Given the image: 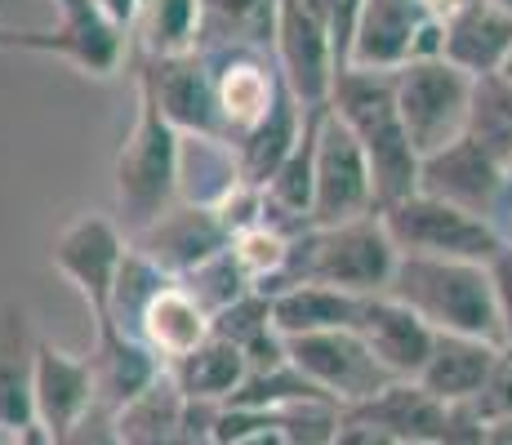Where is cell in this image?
Masks as SVG:
<instances>
[{"label":"cell","mask_w":512,"mask_h":445,"mask_svg":"<svg viewBox=\"0 0 512 445\" xmlns=\"http://www.w3.org/2000/svg\"><path fill=\"white\" fill-rule=\"evenodd\" d=\"M504 241L512 245V210H508V223H504Z\"/></svg>","instance_id":"cell-49"},{"label":"cell","mask_w":512,"mask_h":445,"mask_svg":"<svg viewBox=\"0 0 512 445\" xmlns=\"http://www.w3.org/2000/svg\"><path fill=\"white\" fill-rule=\"evenodd\" d=\"M139 89L152 94L161 116L183 138H228L205 49L179 58H139Z\"/></svg>","instance_id":"cell-12"},{"label":"cell","mask_w":512,"mask_h":445,"mask_svg":"<svg viewBox=\"0 0 512 445\" xmlns=\"http://www.w3.org/2000/svg\"><path fill=\"white\" fill-rule=\"evenodd\" d=\"M116 428H121L125 445H192V437H187V397L174 388L170 370L139 401L116 410Z\"/></svg>","instance_id":"cell-28"},{"label":"cell","mask_w":512,"mask_h":445,"mask_svg":"<svg viewBox=\"0 0 512 445\" xmlns=\"http://www.w3.org/2000/svg\"><path fill=\"white\" fill-rule=\"evenodd\" d=\"M32 405L36 428L49 432V441L67 437L76 423L98 405L94 370L85 356H72L54 343H36V374H32Z\"/></svg>","instance_id":"cell-16"},{"label":"cell","mask_w":512,"mask_h":445,"mask_svg":"<svg viewBox=\"0 0 512 445\" xmlns=\"http://www.w3.org/2000/svg\"><path fill=\"white\" fill-rule=\"evenodd\" d=\"M312 227H339L379 214L370 161L352 130L326 107H317V152H312Z\"/></svg>","instance_id":"cell-7"},{"label":"cell","mask_w":512,"mask_h":445,"mask_svg":"<svg viewBox=\"0 0 512 445\" xmlns=\"http://www.w3.org/2000/svg\"><path fill=\"white\" fill-rule=\"evenodd\" d=\"M499 76H504V81H512V49H508V63H504V72H499Z\"/></svg>","instance_id":"cell-48"},{"label":"cell","mask_w":512,"mask_h":445,"mask_svg":"<svg viewBox=\"0 0 512 445\" xmlns=\"http://www.w3.org/2000/svg\"><path fill=\"white\" fill-rule=\"evenodd\" d=\"M130 32L103 14L94 0H54V27L32 32L27 54H54L94 81H112L125 63Z\"/></svg>","instance_id":"cell-13"},{"label":"cell","mask_w":512,"mask_h":445,"mask_svg":"<svg viewBox=\"0 0 512 445\" xmlns=\"http://www.w3.org/2000/svg\"><path fill=\"white\" fill-rule=\"evenodd\" d=\"M214 72V94H219V116L228 143L241 134H250L263 116L272 112V103L281 98L285 76L277 67V54L254 45H201Z\"/></svg>","instance_id":"cell-14"},{"label":"cell","mask_w":512,"mask_h":445,"mask_svg":"<svg viewBox=\"0 0 512 445\" xmlns=\"http://www.w3.org/2000/svg\"><path fill=\"white\" fill-rule=\"evenodd\" d=\"M392 85H397L401 121H406V134L415 143L419 161L446 152L468 134L477 81L464 76L459 67H450L446 58L406 63L401 72H392Z\"/></svg>","instance_id":"cell-5"},{"label":"cell","mask_w":512,"mask_h":445,"mask_svg":"<svg viewBox=\"0 0 512 445\" xmlns=\"http://www.w3.org/2000/svg\"><path fill=\"white\" fill-rule=\"evenodd\" d=\"M397 259L401 254L379 214L339 227H308L294 236L290 263L268 294H281L290 285H330L352 299H374V294H388Z\"/></svg>","instance_id":"cell-2"},{"label":"cell","mask_w":512,"mask_h":445,"mask_svg":"<svg viewBox=\"0 0 512 445\" xmlns=\"http://www.w3.org/2000/svg\"><path fill=\"white\" fill-rule=\"evenodd\" d=\"M27 432V428H23ZM23 432L18 428H5V423H0V445H23Z\"/></svg>","instance_id":"cell-46"},{"label":"cell","mask_w":512,"mask_h":445,"mask_svg":"<svg viewBox=\"0 0 512 445\" xmlns=\"http://www.w3.org/2000/svg\"><path fill=\"white\" fill-rule=\"evenodd\" d=\"M85 361L94 370L98 405H107V410H125L165 374L161 356L147 348L139 334H125L112 321H94V348L85 352Z\"/></svg>","instance_id":"cell-18"},{"label":"cell","mask_w":512,"mask_h":445,"mask_svg":"<svg viewBox=\"0 0 512 445\" xmlns=\"http://www.w3.org/2000/svg\"><path fill=\"white\" fill-rule=\"evenodd\" d=\"M330 112L348 125L352 138L361 143V152H366L379 210L419 192L423 161L406 134V121H401L392 72H357V67L339 72L330 89Z\"/></svg>","instance_id":"cell-1"},{"label":"cell","mask_w":512,"mask_h":445,"mask_svg":"<svg viewBox=\"0 0 512 445\" xmlns=\"http://www.w3.org/2000/svg\"><path fill=\"white\" fill-rule=\"evenodd\" d=\"M352 330L366 339L374 361H379L392 379H410V383L423 374V365H428V356H432V343H437V330L423 325L419 316L401 299H392V294L361 299V312H357Z\"/></svg>","instance_id":"cell-17"},{"label":"cell","mask_w":512,"mask_h":445,"mask_svg":"<svg viewBox=\"0 0 512 445\" xmlns=\"http://www.w3.org/2000/svg\"><path fill=\"white\" fill-rule=\"evenodd\" d=\"M54 445H125L121 441V428H116V410L107 405H94L81 423H76L67 437H58Z\"/></svg>","instance_id":"cell-37"},{"label":"cell","mask_w":512,"mask_h":445,"mask_svg":"<svg viewBox=\"0 0 512 445\" xmlns=\"http://www.w3.org/2000/svg\"><path fill=\"white\" fill-rule=\"evenodd\" d=\"M308 112L312 107H303L299 98H294V89L285 85L281 98L272 103V112L263 116L250 134L236 138L232 152H236V170H241L245 187H259L263 192V187L272 183V174L290 161V152L303 143V134H308Z\"/></svg>","instance_id":"cell-19"},{"label":"cell","mask_w":512,"mask_h":445,"mask_svg":"<svg viewBox=\"0 0 512 445\" xmlns=\"http://www.w3.org/2000/svg\"><path fill=\"white\" fill-rule=\"evenodd\" d=\"M290 245H294V236L277 232L272 223H254V227H245V232L232 236L228 250H232L236 267L245 272V281H250L259 294H268L272 285L281 281L285 263H290Z\"/></svg>","instance_id":"cell-32"},{"label":"cell","mask_w":512,"mask_h":445,"mask_svg":"<svg viewBox=\"0 0 512 445\" xmlns=\"http://www.w3.org/2000/svg\"><path fill=\"white\" fill-rule=\"evenodd\" d=\"M486 5H495L499 14H508V18H512V0H486Z\"/></svg>","instance_id":"cell-47"},{"label":"cell","mask_w":512,"mask_h":445,"mask_svg":"<svg viewBox=\"0 0 512 445\" xmlns=\"http://www.w3.org/2000/svg\"><path fill=\"white\" fill-rule=\"evenodd\" d=\"M446 27L428 14L423 0H366L348 49L357 72H401L419 58H441ZM343 67V72H348Z\"/></svg>","instance_id":"cell-8"},{"label":"cell","mask_w":512,"mask_h":445,"mask_svg":"<svg viewBox=\"0 0 512 445\" xmlns=\"http://www.w3.org/2000/svg\"><path fill=\"white\" fill-rule=\"evenodd\" d=\"M388 294L406 303L437 334H464V339H486L504 348V330H499V308H495L486 263L401 254Z\"/></svg>","instance_id":"cell-3"},{"label":"cell","mask_w":512,"mask_h":445,"mask_svg":"<svg viewBox=\"0 0 512 445\" xmlns=\"http://www.w3.org/2000/svg\"><path fill=\"white\" fill-rule=\"evenodd\" d=\"M36 334L23 303H0V423L5 428H32V374H36Z\"/></svg>","instance_id":"cell-21"},{"label":"cell","mask_w":512,"mask_h":445,"mask_svg":"<svg viewBox=\"0 0 512 445\" xmlns=\"http://www.w3.org/2000/svg\"><path fill=\"white\" fill-rule=\"evenodd\" d=\"M165 285H174V276H165L152 259H143V254L130 245V254H125V263H121V276H116L112 308H107L103 321L121 325L125 334H139L143 312L152 308V299L165 290Z\"/></svg>","instance_id":"cell-31"},{"label":"cell","mask_w":512,"mask_h":445,"mask_svg":"<svg viewBox=\"0 0 512 445\" xmlns=\"http://www.w3.org/2000/svg\"><path fill=\"white\" fill-rule=\"evenodd\" d=\"M245 374H250V365H245L241 348H232L219 334H210L192 356L170 365L174 388H179L187 401H201V405H228L236 392H241Z\"/></svg>","instance_id":"cell-26"},{"label":"cell","mask_w":512,"mask_h":445,"mask_svg":"<svg viewBox=\"0 0 512 445\" xmlns=\"http://www.w3.org/2000/svg\"><path fill=\"white\" fill-rule=\"evenodd\" d=\"M179 147L183 134L161 116L152 94L139 89V116H134L112 165L116 223L130 241L179 205Z\"/></svg>","instance_id":"cell-4"},{"label":"cell","mask_w":512,"mask_h":445,"mask_svg":"<svg viewBox=\"0 0 512 445\" xmlns=\"http://www.w3.org/2000/svg\"><path fill=\"white\" fill-rule=\"evenodd\" d=\"M334 445H397V441L383 437V432L370 428V423L348 419V414H343V428H339V437H334Z\"/></svg>","instance_id":"cell-40"},{"label":"cell","mask_w":512,"mask_h":445,"mask_svg":"<svg viewBox=\"0 0 512 445\" xmlns=\"http://www.w3.org/2000/svg\"><path fill=\"white\" fill-rule=\"evenodd\" d=\"M486 445H512V423H490Z\"/></svg>","instance_id":"cell-44"},{"label":"cell","mask_w":512,"mask_h":445,"mask_svg":"<svg viewBox=\"0 0 512 445\" xmlns=\"http://www.w3.org/2000/svg\"><path fill=\"white\" fill-rule=\"evenodd\" d=\"M343 414L379 428L383 437H392L397 445H437L441 423H446V405L437 397H428V392L410 379L388 383L379 397L352 405V410H343Z\"/></svg>","instance_id":"cell-22"},{"label":"cell","mask_w":512,"mask_h":445,"mask_svg":"<svg viewBox=\"0 0 512 445\" xmlns=\"http://www.w3.org/2000/svg\"><path fill=\"white\" fill-rule=\"evenodd\" d=\"M468 138H477L481 147H490V152L512 170V81H504V76L477 81Z\"/></svg>","instance_id":"cell-33"},{"label":"cell","mask_w":512,"mask_h":445,"mask_svg":"<svg viewBox=\"0 0 512 445\" xmlns=\"http://www.w3.org/2000/svg\"><path fill=\"white\" fill-rule=\"evenodd\" d=\"M272 299V325L281 339H308V334H330V330H352L361 312V299L330 285H290Z\"/></svg>","instance_id":"cell-25"},{"label":"cell","mask_w":512,"mask_h":445,"mask_svg":"<svg viewBox=\"0 0 512 445\" xmlns=\"http://www.w3.org/2000/svg\"><path fill=\"white\" fill-rule=\"evenodd\" d=\"M130 245L143 254V259H152L165 276L183 281V276H192L196 267L219 259V254L232 245V232H228V223H223L219 210L179 201L165 219H156L143 236H134Z\"/></svg>","instance_id":"cell-15"},{"label":"cell","mask_w":512,"mask_h":445,"mask_svg":"<svg viewBox=\"0 0 512 445\" xmlns=\"http://www.w3.org/2000/svg\"><path fill=\"white\" fill-rule=\"evenodd\" d=\"M419 192L437 196L455 210L477 214V219L495 223L504 232L512 210V170L490 147H481L477 138L464 134L455 147H446V152L428 156L419 165Z\"/></svg>","instance_id":"cell-9"},{"label":"cell","mask_w":512,"mask_h":445,"mask_svg":"<svg viewBox=\"0 0 512 445\" xmlns=\"http://www.w3.org/2000/svg\"><path fill=\"white\" fill-rule=\"evenodd\" d=\"M472 410L481 414V423H512V348H499L495 370L486 374L481 392L472 397Z\"/></svg>","instance_id":"cell-36"},{"label":"cell","mask_w":512,"mask_h":445,"mask_svg":"<svg viewBox=\"0 0 512 445\" xmlns=\"http://www.w3.org/2000/svg\"><path fill=\"white\" fill-rule=\"evenodd\" d=\"M388 227L397 254H415V259H455V263H486L504 250V232L495 223L477 219L468 210L437 201V196H406V201L379 210Z\"/></svg>","instance_id":"cell-6"},{"label":"cell","mask_w":512,"mask_h":445,"mask_svg":"<svg viewBox=\"0 0 512 445\" xmlns=\"http://www.w3.org/2000/svg\"><path fill=\"white\" fill-rule=\"evenodd\" d=\"M130 36H139V58L196 54L205 41V9L201 0H143Z\"/></svg>","instance_id":"cell-29"},{"label":"cell","mask_w":512,"mask_h":445,"mask_svg":"<svg viewBox=\"0 0 512 445\" xmlns=\"http://www.w3.org/2000/svg\"><path fill=\"white\" fill-rule=\"evenodd\" d=\"M490 290H495V308H499V330H504V348H512V245L490 259Z\"/></svg>","instance_id":"cell-38"},{"label":"cell","mask_w":512,"mask_h":445,"mask_svg":"<svg viewBox=\"0 0 512 445\" xmlns=\"http://www.w3.org/2000/svg\"><path fill=\"white\" fill-rule=\"evenodd\" d=\"M205 9V41L201 45H277L281 0H201Z\"/></svg>","instance_id":"cell-30"},{"label":"cell","mask_w":512,"mask_h":445,"mask_svg":"<svg viewBox=\"0 0 512 445\" xmlns=\"http://www.w3.org/2000/svg\"><path fill=\"white\" fill-rule=\"evenodd\" d=\"M125 254H130V236L121 232V223L107 219V214H76L54 236L49 263L63 281H72V290L85 299L94 321H103L107 308H112V290Z\"/></svg>","instance_id":"cell-10"},{"label":"cell","mask_w":512,"mask_h":445,"mask_svg":"<svg viewBox=\"0 0 512 445\" xmlns=\"http://www.w3.org/2000/svg\"><path fill=\"white\" fill-rule=\"evenodd\" d=\"M512 49V18L499 14L486 0H472L468 9H459L446 23V45H441V58L450 67H459L472 81H486V76H499L508 63Z\"/></svg>","instance_id":"cell-20"},{"label":"cell","mask_w":512,"mask_h":445,"mask_svg":"<svg viewBox=\"0 0 512 445\" xmlns=\"http://www.w3.org/2000/svg\"><path fill=\"white\" fill-rule=\"evenodd\" d=\"M486 437H490V428L481 423V414L472 405H450L437 445H486Z\"/></svg>","instance_id":"cell-39"},{"label":"cell","mask_w":512,"mask_h":445,"mask_svg":"<svg viewBox=\"0 0 512 445\" xmlns=\"http://www.w3.org/2000/svg\"><path fill=\"white\" fill-rule=\"evenodd\" d=\"M241 170H236V152L228 138H183L179 147V201L219 210L236 192Z\"/></svg>","instance_id":"cell-27"},{"label":"cell","mask_w":512,"mask_h":445,"mask_svg":"<svg viewBox=\"0 0 512 445\" xmlns=\"http://www.w3.org/2000/svg\"><path fill=\"white\" fill-rule=\"evenodd\" d=\"M27 45H32V27H23V32H18V27L0 23V49H23V54H27Z\"/></svg>","instance_id":"cell-43"},{"label":"cell","mask_w":512,"mask_h":445,"mask_svg":"<svg viewBox=\"0 0 512 445\" xmlns=\"http://www.w3.org/2000/svg\"><path fill=\"white\" fill-rule=\"evenodd\" d=\"M423 5H428V14H432V18H437V23H441V27H446V23H450V18H455V14H459V9H468V5H472V0H423Z\"/></svg>","instance_id":"cell-42"},{"label":"cell","mask_w":512,"mask_h":445,"mask_svg":"<svg viewBox=\"0 0 512 445\" xmlns=\"http://www.w3.org/2000/svg\"><path fill=\"white\" fill-rule=\"evenodd\" d=\"M23 445H54V441H49V432H41V428L32 423V428L23 432Z\"/></svg>","instance_id":"cell-45"},{"label":"cell","mask_w":512,"mask_h":445,"mask_svg":"<svg viewBox=\"0 0 512 445\" xmlns=\"http://www.w3.org/2000/svg\"><path fill=\"white\" fill-rule=\"evenodd\" d=\"M285 352H290V365L321 388L334 405L352 410V405L379 397L388 383H397L374 352L366 348L357 330H330V334H308V339H285Z\"/></svg>","instance_id":"cell-11"},{"label":"cell","mask_w":512,"mask_h":445,"mask_svg":"<svg viewBox=\"0 0 512 445\" xmlns=\"http://www.w3.org/2000/svg\"><path fill=\"white\" fill-rule=\"evenodd\" d=\"M94 5L103 9L112 23H121L125 32H134V18H139V5H143V0H94Z\"/></svg>","instance_id":"cell-41"},{"label":"cell","mask_w":512,"mask_h":445,"mask_svg":"<svg viewBox=\"0 0 512 445\" xmlns=\"http://www.w3.org/2000/svg\"><path fill=\"white\" fill-rule=\"evenodd\" d=\"M268 423L281 432L285 445H334L343 428V405H334L326 397H312V401H294L281 405V410H263Z\"/></svg>","instance_id":"cell-34"},{"label":"cell","mask_w":512,"mask_h":445,"mask_svg":"<svg viewBox=\"0 0 512 445\" xmlns=\"http://www.w3.org/2000/svg\"><path fill=\"white\" fill-rule=\"evenodd\" d=\"M495 356H499V343L464 339V334H437L428 365H423L415 383L428 397H437L446 410L450 405H472L486 374L495 370Z\"/></svg>","instance_id":"cell-23"},{"label":"cell","mask_w":512,"mask_h":445,"mask_svg":"<svg viewBox=\"0 0 512 445\" xmlns=\"http://www.w3.org/2000/svg\"><path fill=\"white\" fill-rule=\"evenodd\" d=\"M210 334H214L210 312H205L179 281L156 294L152 308L143 312V325H139V339L161 356L165 370H170L174 361H183V356H192Z\"/></svg>","instance_id":"cell-24"},{"label":"cell","mask_w":512,"mask_h":445,"mask_svg":"<svg viewBox=\"0 0 512 445\" xmlns=\"http://www.w3.org/2000/svg\"><path fill=\"white\" fill-rule=\"evenodd\" d=\"M183 290L192 294L196 303H201L205 312H210V321L219 312H228L232 303H241L245 294H254V285L245 281V272L236 267V259H232V250H223L219 259H210L205 267H196L192 276H183Z\"/></svg>","instance_id":"cell-35"}]
</instances>
